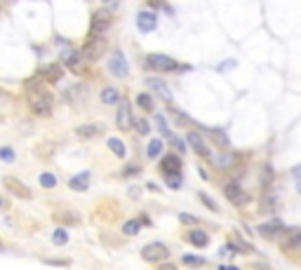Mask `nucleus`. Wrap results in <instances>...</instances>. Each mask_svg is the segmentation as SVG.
<instances>
[{
  "instance_id": "nucleus-1",
  "label": "nucleus",
  "mask_w": 301,
  "mask_h": 270,
  "mask_svg": "<svg viewBox=\"0 0 301 270\" xmlns=\"http://www.w3.org/2000/svg\"><path fill=\"white\" fill-rule=\"evenodd\" d=\"M26 99H28V106H31V110H33L36 115H40V117L52 115V94L45 90L43 85L33 87V85L28 82Z\"/></svg>"
},
{
  "instance_id": "nucleus-2",
  "label": "nucleus",
  "mask_w": 301,
  "mask_h": 270,
  "mask_svg": "<svg viewBox=\"0 0 301 270\" xmlns=\"http://www.w3.org/2000/svg\"><path fill=\"white\" fill-rule=\"evenodd\" d=\"M146 63H149L150 71H158V73H184L191 71V66H181L177 59H172L167 54H149L146 56Z\"/></svg>"
},
{
  "instance_id": "nucleus-3",
  "label": "nucleus",
  "mask_w": 301,
  "mask_h": 270,
  "mask_svg": "<svg viewBox=\"0 0 301 270\" xmlns=\"http://www.w3.org/2000/svg\"><path fill=\"white\" fill-rule=\"evenodd\" d=\"M113 24V12L106 7L97 9L94 14H92V21H89V33L92 36H101V33H106L108 28Z\"/></svg>"
},
{
  "instance_id": "nucleus-4",
  "label": "nucleus",
  "mask_w": 301,
  "mask_h": 270,
  "mask_svg": "<svg viewBox=\"0 0 301 270\" xmlns=\"http://www.w3.org/2000/svg\"><path fill=\"white\" fill-rule=\"evenodd\" d=\"M82 56L87 59V61H99L101 56H104V52H106V40L101 36H89L87 43L82 45Z\"/></svg>"
},
{
  "instance_id": "nucleus-5",
  "label": "nucleus",
  "mask_w": 301,
  "mask_h": 270,
  "mask_svg": "<svg viewBox=\"0 0 301 270\" xmlns=\"http://www.w3.org/2000/svg\"><path fill=\"white\" fill-rule=\"evenodd\" d=\"M142 259L149 263H162L169 259V247L162 242H150L142 249Z\"/></svg>"
},
{
  "instance_id": "nucleus-6",
  "label": "nucleus",
  "mask_w": 301,
  "mask_h": 270,
  "mask_svg": "<svg viewBox=\"0 0 301 270\" xmlns=\"http://www.w3.org/2000/svg\"><path fill=\"white\" fill-rule=\"evenodd\" d=\"M224 195H226L233 205H238V207H242V205L249 202V195L242 190V186H240L238 181H228V183L224 186Z\"/></svg>"
},
{
  "instance_id": "nucleus-7",
  "label": "nucleus",
  "mask_w": 301,
  "mask_h": 270,
  "mask_svg": "<svg viewBox=\"0 0 301 270\" xmlns=\"http://www.w3.org/2000/svg\"><path fill=\"white\" fill-rule=\"evenodd\" d=\"M5 188L14 195V198H21V200H31L33 198V193H31V188H28L24 181H19V179H14V176H5Z\"/></svg>"
},
{
  "instance_id": "nucleus-8",
  "label": "nucleus",
  "mask_w": 301,
  "mask_h": 270,
  "mask_svg": "<svg viewBox=\"0 0 301 270\" xmlns=\"http://www.w3.org/2000/svg\"><path fill=\"white\" fill-rule=\"evenodd\" d=\"M108 71L113 73L115 78H127L130 66H127V59H125V54L120 52V50H113V54H111V61H108Z\"/></svg>"
},
{
  "instance_id": "nucleus-9",
  "label": "nucleus",
  "mask_w": 301,
  "mask_h": 270,
  "mask_svg": "<svg viewBox=\"0 0 301 270\" xmlns=\"http://www.w3.org/2000/svg\"><path fill=\"white\" fill-rule=\"evenodd\" d=\"M257 230L264 235V237H268V240H275V237H280V235H287V228H285V223L280 221V218H271V221H266V223L259 225Z\"/></svg>"
},
{
  "instance_id": "nucleus-10",
  "label": "nucleus",
  "mask_w": 301,
  "mask_h": 270,
  "mask_svg": "<svg viewBox=\"0 0 301 270\" xmlns=\"http://www.w3.org/2000/svg\"><path fill=\"white\" fill-rule=\"evenodd\" d=\"M137 28H139L142 33L155 31V28H158V14H155L153 9H142V12L137 14Z\"/></svg>"
},
{
  "instance_id": "nucleus-11",
  "label": "nucleus",
  "mask_w": 301,
  "mask_h": 270,
  "mask_svg": "<svg viewBox=\"0 0 301 270\" xmlns=\"http://www.w3.org/2000/svg\"><path fill=\"white\" fill-rule=\"evenodd\" d=\"M115 122H118V127H120L123 132H130V129H132L134 117H132V108H130V104H127V101H123V104H120V108H118V115H115Z\"/></svg>"
},
{
  "instance_id": "nucleus-12",
  "label": "nucleus",
  "mask_w": 301,
  "mask_h": 270,
  "mask_svg": "<svg viewBox=\"0 0 301 270\" xmlns=\"http://www.w3.org/2000/svg\"><path fill=\"white\" fill-rule=\"evenodd\" d=\"M186 141L191 144V148L195 151V155H200V158H210V155H212V153H210V146L205 144V139L198 134V132H188Z\"/></svg>"
},
{
  "instance_id": "nucleus-13",
  "label": "nucleus",
  "mask_w": 301,
  "mask_h": 270,
  "mask_svg": "<svg viewBox=\"0 0 301 270\" xmlns=\"http://www.w3.org/2000/svg\"><path fill=\"white\" fill-rule=\"evenodd\" d=\"M40 78L45 82H50V85L59 82L64 78V63H50V66H45L43 71H40Z\"/></svg>"
},
{
  "instance_id": "nucleus-14",
  "label": "nucleus",
  "mask_w": 301,
  "mask_h": 270,
  "mask_svg": "<svg viewBox=\"0 0 301 270\" xmlns=\"http://www.w3.org/2000/svg\"><path fill=\"white\" fill-rule=\"evenodd\" d=\"M64 97H66V101L69 104H85V99H87V87L85 85H71L69 90L64 92Z\"/></svg>"
},
{
  "instance_id": "nucleus-15",
  "label": "nucleus",
  "mask_w": 301,
  "mask_h": 270,
  "mask_svg": "<svg viewBox=\"0 0 301 270\" xmlns=\"http://www.w3.org/2000/svg\"><path fill=\"white\" fill-rule=\"evenodd\" d=\"M89 181H92V174H89V171H80V174L71 176V181H69V188L82 193V190L89 188Z\"/></svg>"
},
{
  "instance_id": "nucleus-16",
  "label": "nucleus",
  "mask_w": 301,
  "mask_h": 270,
  "mask_svg": "<svg viewBox=\"0 0 301 270\" xmlns=\"http://www.w3.org/2000/svg\"><path fill=\"white\" fill-rule=\"evenodd\" d=\"M160 169L165 171V174H177V171H181V158L174 153L165 155L162 162H160Z\"/></svg>"
},
{
  "instance_id": "nucleus-17",
  "label": "nucleus",
  "mask_w": 301,
  "mask_h": 270,
  "mask_svg": "<svg viewBox=\"0 0 301 270\" xmlns=\"http://www.w3.org/2000/svg\"><path fill=\"white\" fill-rule=\"evenodd\" d=\"M146 85H149L150 90H155V94H158V97H162L167 104L172 101V92H169V87L162 80H158V78H146Z\"/></svg>"
},
{
  "instance_id": "nucleus-18",
  "label": "nucleus",
  "mask_w": 301,
  "mask_h": 270,
  "mask_svg": "<svg viewBox=\"0 0 301 270\" xmlns=\"http://www.w3.org/2000/svg\"><path fill=\"white\" fill-rule=\"evenodd\" d=\"M186 242H191L193 247H200V249H205V247L210 244V235L205 233V230H188Z\"/></svg>"
},
{
  "instance_id": "nucleus-19",
  "label": "nucleus",
  "mask_w": 301,
  "mask_h": 270,
  "mask_svg": "<svg viewBox=\"0 0 301 270\" xmlns=\"http://www.w3.org/2000/svg\"><path fill=\"white\" fill-rule=\"evenodd\" d=\"M104 132V127L99 125H80V127H75V134L80 136V139H94V136H99Z\"/></svg>"
},
{
  "instance_id": "nucleus-20",
  "label": "nucleus",
  "mask_w": 301,
  "mask_h": 270,
  "mask_svg": "<svg viewBox=\"0 0 301 270\" xmlns=\"http://www.w3.org/2000/svg\"><path fill=\"white\" fill-rule=\"evenodd\" d=\"M80 56H82V52L66 50V52H62V63L69 66V68H80Z\"/></svg>"
},
{
  "instance_id": "nucleus-21",
  "label": "nucleus",
  "mask_w": 301,
  "mask_h": 270,
  "mask_svg": "<svg viewBox=\"0 0 301 270\" xmlns=\"http://www.w3.org/2000/svg\"><path fill=\"white\" fill-rule=\"evenodd\" d=\"M101 101H104V104H108V106L120 104V92L115 90V87H104V90H101Z\"/></svg>"
},
{
  "instance_id": "nucleus-22",
  "label": "nucleus",
  "mask_w": 301,
  "mask_h": 270,
  "mask_svg": "<svg viewBox=\"0 0 301 270\" xmlns=\"http://www.w3.org/2000/svg\"><path fill=\"white\" fill-rule=\"evenodd\" d=\"M207 134L212 136V139H214V141H217L219 146H222V148H228V146H230L226 132H224V129H219V127H217V129H207Z\"/></svg>"
},
{
  "instance_id": "nucleus-23",
  "label": "nucleus",
  "mask_w": 301,
  "mask_h": 270,
  "mask_svg": "<svg viewBox=\"0 0 301 270\" xmlns=\"http://www.w3.org/2000/svg\"><path fill=\"white\" fill-rule=\"evenodd\" d=\"M160 153H162V141H160V139H150L149 148H146V155H149L150 160H155Z\"/></svg>"
},
{
  "instance_id": "nucleus-24",
  "label": "nucleus",
  "mask_w": 301,
  "mask_h": 270,
  "mask_svg": "<svg viewBox=\"0 0 301 270\" xmlns=\"http://www.w3.org/2000/svg\"><path fill=\"white\" fill-rule=\"evenodd\" d=\"M137 106H142L144 110H153L155 104H153V97H150V94L142 92V94H137Z\"/></svg>"
},
{
  "instance_id": "nucleus-25",
  "label": "nucleus",
  "mask_w": 301,
  "mask_h": 270,
  "mask_svg": "<svg viewBox=\"0 0 301 270\" xmlns=\"http://www.w3.org/2000/svg\"><path fill=\"white\" fill-rule=\"evenodd\" d=\"M54 218H57V221H62V223H78V221H80V216L73 214V212H57Z\"/></svg>"
},
{
  "instance_id": "nucleus-26",
  "label": "nucleus",
  "mask_w": 301,
  "mask_h": 270,
  "mask_svg": "<svg viewBox=\"0 0 301 270\" xmlns=\"http://www.w3.org/2000/svg\"><path fill=\"white\" fill-rule=\"evenodd\" d=\"M181 261H184V266H191V268H200V266H205V259L203 256H195V254L181 256Z\"/></svg>"
},
{
  "instance_id": "nucleus-27",
  "label": "nucleus",
  "mask_w": 301,
  "mask_h": 270,
  "mask_svg": "<svg viewBox=\"0 0 301 270\" xmlns=\"http://www.w3.org/2000/svg\"><path fill=\"white\" fill-rule=\"evenodd\" d=\"M287 237H290V242H287V247H292V249H297V247H301V228H294V230H287Z\"/></svg>"
},
{
  "instance_id": "nucleus-28",
  "label": "nucleus",
  "mask_w": 301,
  "mask_h": 270,
  "mask_svg": "<svg viewBox=\"0 0 301 270\" xmlns=\"http://www.w3.org/2000/svg\"><path fill=\"white\" fill-rule=\"evenodd\" d=\"M108 148H111L118 158H125V153H127V151H125V144L120 139H108Z\"/></svg>"
},
{
  "instance_id": "nucleus-29",
  "label": "nucleus",
  "mask_w": 301,
  "mask_h": 270,
  "mask_svg": "<svg viewBox=\"0 0 301 270\" xmlns=\"http://www.w3.org/2000/svg\"><path fill=\"white\" fill-rule=\"evenodd\" d=\"M139 228H142V221H139V218H132V221H127V223L123 225V233L125 235H137L139 233Z\"/></svg>"
},
{
  "instance_id": "nucleus-30",
  "label": "nucleus",
  "mask_w": 301,
  "mask_h": 270,
  "mask_svg": "<svg viewBox=\"0 0 301 270\" xmlns=\"http://www.w3.org/2000/svg\"><path fill=\"white\" fill-rule=\"evenodd\" d=\"M165 176H167V186L172 190L181 188V183H184V179H181V171H177V174H165Z\"/></svg>"
},
{
  "instance_id": "nucleus-31",
  "label": "nucleus",
  "mask_w": 301,
  "mask_h": 270,
  "mask_svg": "<svg viewBox=\"0 0 301 270\" xmlns=\"http://www.w3.org/2000/svg\"><path fill=\"white\" fill-rule=\"evenodd\" d=\"M230 249H235V252H245V254H249V252H252V244L242 242L240 237H233V240H230Z\"/></svg>"
},
{
  "instance_id": "nucleus-32",
  "label": "nucleus",
  "mask_w": 301,
  "mask_h": 270,
  "mask_svg": "<svg viewBox=\"0 0 301 270\" xmlns=\"http://www.w3.org/2000/svg\"><path fill=\"white\" fill-rule=\"evenodd\" d=\"M40 186H43V188H54V186H57V176L50 174V171L40 174Z\"/></svg>"
},
{
  "instance_id": "nucleus-33",
  "label": "nucleus",
  "mask_w": 301,
  "mask_h": 270,
  "mask_svg": "<svg viewBox=\"0 0 301 270\" xmlns=\"http://www.w3.org/2000/svg\"><path fill=\"white\" fill-rule=\"evenodd\" d=\"M52 242L54 244H66L69 242V233H66L64 228H57V230L52 233Z\"/></svg>"
},
{
  "instance_id": "nucleus-34",
  "label": "nucleus",
  "mask_w": 301,
  "mask_h": 270,
  "mask_svg": "<svg viewBox=\"0 0 301 270\" xmlns=\"http://www.w3.org/2000/svg\"><path fill=\"white\" fill-rule=\"evenodd\" d=\"M217 162H219V164H217L219 169H228V167H233L235 158H233V155H222V158H217Z\"/></svg>"
},
{
  "instance_id": "nucleus-35",
  "label": "nucleus",
  "mask_w": 301,
  "mask_h": 270,
  "mask_svg": "<svg viewBox=\"0 0 301 270\" xmlns=\"http://www.w3.org/2000/svg\"><path fill=\"white\" fill-rule=\"evenodd\" d=\"M198 198L203 200V202H205V207H207V209H212V212H219V207H217V205H214V200L210 198V195H207V193H198Z\"/></svg>"
},
{
  "instance_id": "nucleus-36",
  "label": "nucleus",
  "mask_w": 301,
  "mask_h": 270,
  "mask_svg": "<svg viewBox=\"0 0 301 270\" xmlns=\"http://www.w3.org/2000/svg\"><path fill=\"white\" fill-rule=\"evenodd\" d=\"M134 125H137V132H139V134H149V132H150L149 122L142 120V117H137V120H134Z\"/></svg>"
},
{
  "instance_id": "nucleus-37",
  "label": "nucleus",
  "mask_w": 301,
  "mask_h": 270,
  "mask_svg": "<svg viewBox=\"0 0 301 270\" xmlns=\"http://www.w3.org/2000/svg\"><path fill=\"white\" fill-rule=\"evenodd\" d=\"M179 221H181V223H186V225H195L198 221H200V218H198V216H193V214H186V212H184V214H179Z\"/></svg>"
},
{
  "instance_id": "nucleus-38",
  "label": "nucleus",
  "mask_w": 301,
  "mask_h": 270,
  "mask_svg": "<svg viewBox=\"0 0 301 270\" xmlns=\"http://www.w3.org/2000/svg\"><path fill=\"white\" fill-rule=\"evenodd\" d=\"M155 122H158V129H160V132H162V134H165V136H167V139H169V136H172V132H169L167 122H165V117H162V115H158V117H155Z\"/></svg>"
},
{
  "instance_id": "nucleus-39",
  "label": "nucleus",
  "mask_w": 301,
  "mask_h": 270,
  "mask_svg": "<svg viewBox=\"0 0 301 270\" xmlns=\"http://www.w3.org/2000/svg\"><path fill=\"white\" fill-rule=\"evenodd\" d=\"M0 160L12 162L14 160V151H12V148H0Z\"/></svg>"
},
{
  "instance_id": "nucleus-40",
  "label": "nucleus",
  "mask_w": 301,
  "mask_h": 270,
  "mask_svg": "<svg viewBox=\"0 0 301 270\" xmlns=\"http://www.w3.org/2000/svg\"><path fill=\"white\" fill-rule=\"evenodd\" d=\"M169 141H172V146L177 148L179 153H184V151H186V146H184V141H181V139H177V136H174V134L169 136Z\"/></svg>"
},
{
  "instance_id": "nucleus-41",
  "label": "nucleus",
  "mask_w": 301,
  "mask_h": 270,
  "mask_svg": "<svg viewBox=\"0 0 301 270\" xmlns=\"http://www.w3.org/2000/svg\"><path fill=\"white\" fill-rule=\"evenodd\" d=\"M292 176H294V179H297V190H299V193H301V164H299V167H294V169H292Z\"/></svg>"
},
{
  "instance_id": "nucleus-42",
  "label": "nucleus",
  "mask_w": 301,
  "mask_h": 270,
  "mask_svg": "<svg viewBox=\"0 0 301 270\" xmlns=\"http://www.w3.org/2000/svg\"><path fill=\"white\" fill-rule=\"evenodd\" d=\"M45 263H47V266H71V261H69V259H64V261H54V259H45Z\"/></svg>"
},
{
  "instance_id": "nucleus-43",
  "label": "nucleus",
  "mask_w": 301,
  "mask_h": 270,
  "mask_svg": "<svg viewBox=\"0 0 301 270\" xmlns=\"http://www.w3.org/2000/svg\"><path fill=\"white\" fill-rule=\"evenodd\" d=\"M123 174H125V176H130V174H139V167H125Z\"/></svg>"
},
{
  "instance_id": "nucleus-44",
  "label": "nucleus",
  "mask_w": 301,
  "mask_h": 270,
  "mask_svg": "<svg viewBox=\"0 0 301 270\" xmlns=\"http://www.w3.org/2000/svg\"><path fill=\"white\" fill-rule=\"evenodd\" d=\"M230 66H235V61H224V63H219V71H226Z\"/></svg>"
},
{
  "instance_id": "nucleus-45",
  "label": "nucleus",
  "mask_w": 301,
  "mask_h": 270,
  "mask_svg": "<svg viewBox=\"0 0 301 270\" xmlns=\"http://www.w3.org/2000/svg\"><path fill=\"white\" fill-rule=\"evenodd\" d=\"M158 270H177V268H174L172 263H165V261H162V263H160V268H158Z\"/></svg>"
},
{
  "instance_id": "nucleus-46",
  "label": "nucleus",
  "mask_w": 301,
  "mask_h": 270,
  "mask_svg": "<svg viewBox=\"0 0 301 270\" xmlns=\"http://www.w3.org/2000/svg\"><path fill=\"white\" fill-rule=\"evenodd\" d=\"M139 221H142V225H150V221H149V216H142V218H139Z\"/></svg>"
},
{
  "instance_id": "nucleus-47",
  "label": "nucleus",
  "mask_w": 301,
  "mask_h": 270,
  "mask_svg": "<svg viewBox=\"0 0 301 270\" xmlns=\"http://www.w3.org/2000/svg\"><path fill=\"white\" fill-rule=\"evenodd\" d=\"M222 270H238L235 266H222Z\"/></svg>"
},
{
  "instance_id": "nucleus-48",
  "label": "nucleus",
  "mask_w": 301,
  "mask_h": 270,
  "mask_svg": "<svg viewBox=\"0 0 301 270\" xmlns=\"http://www.w3.org/2000/svg\"><path fill=\"white\" fill-rule=\"evenodd\" d=\"M2 207H5V200H2V198H0V209H2Z\"/></svg>"
},
{
  "instance_id": "nucleus-49",
  "label": "nucleus",
  "mask_w": 301,
  "mask_h": 270,
  "mask_svg": "<svg viewBox=\"0 0 301 270\" xmlns=\"http://www.w3.org/2000/svg\"><path fill=\"white\" fill-rule=\"evenodd\" d=\"M0 252H2V242H0Z\"/></svg>"
}]
</instances>
